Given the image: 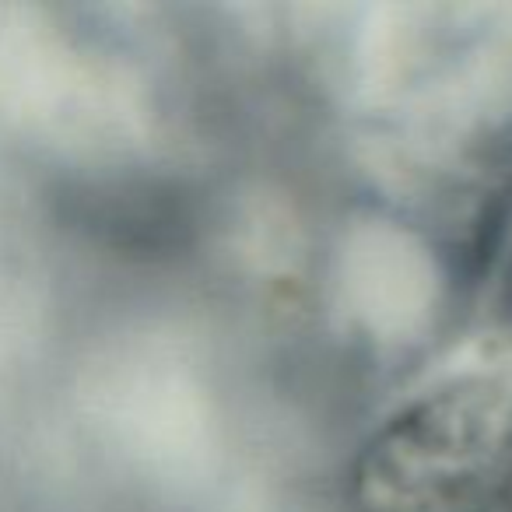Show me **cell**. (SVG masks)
Segmentation results:
<instances>
[{
    "label": "cell",
    "instance_id": "6da1fadb",
    "mask_svg": "<svg viewBox=\"0 0 512 512\" xmlns=\"http://www.w3.org/2000/svg\"><path fill=\"white\" fill-rule=\"evenodd\" d=\"M484 512H512V470L505 474V481L495 488V495H491L488 509Z\"/></svg>",
    "mask_w": 512,
    "mask_h": 512
}]
</instances>
